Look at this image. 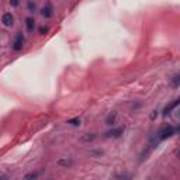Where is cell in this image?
Returning <instances> with one entry per match:
<instances>
[{
    "mask_svg": "<svg viewBox=\"0 0 180 180\" xmlns=\"http://www.w3.org/2000/svg\"><path fill=\"white\" fill-rule=\"evenodd\" d=\"M24 41H25V40H24L23 33H17V34H16V37H14V40H13V44H11V48H13V51L18 52V51L23 49Z\"/></svg>",
    "mask_w": 180,
    "mask_h": 180,
    "instance_id": "cell-2",
    "label": "cell"
},
{
    "mask_svg": "<svg viewBox=\"0 0 180 180\" xmlns=\"http://www.w3.org/2000/svg\"><path fill=\"white\" fill-rule=\"evenodd\" d=\"M2 23H3L4 27H11L14 23V17L11 13H4L2 16Z\"/></svg>",
    "mask_w": 180,
    "mask_h": 180,
    "instance_id": "cell-4",
    "label": "cell"
},
{
    "mask_svg": "<svg viewBox=\"0 0 180 180\" xmlns=\"http://www.w3.org/2000/svg\"><path fill=\"white\" fill-rule=\"evenodd\" d=\"M10 6H14V7L18 6V2H10Z\"/></svg>",
    "mask_w": 180,
    "mask_h": 180,
    "instance_id": "cell-16",
    "label": "cell"
},
{
    "mask_svg": "<svg viewBox=\"0 0 180 180\" xmlns=\"http://www.w3.org/2000/svg\"><path fill=\"white\" fill-rule=\"evenodd\" d=\"M115 120H117V113L114 111V113H111L110 115L107 117V120H106V123L108 124V125H113L114 123H115Z\"/></svg>",
    "mask_w": 180,
    "mask_h": 180,
    "instance_id": "cell-10",
    "label": "cell"
},
{
    "mask_svg": "<svg viewBox=\"0 0 180 180\" xmlns=\"http://www.w3.org/2000/svg\"><path fill=\"white\" fill-rule=\"evenodd\" d=\"M68 124L73 125V127H79L80 125V118H72V120H68Z\"/></svg>",
    "mask_w": 180,
    "mask_h": 180,
    "instance_id": "cell-12",
    "label": "cell"
},
{
    "mask_svg": "<svg viewBox=\"0 0 180 180\" xmlns=\"http://www.w3.org/2000/svg\"><path fill=\"white\" fill-rule=\"evenodd\" d=\"M172 84H173L174 87H179V84H180V76L179 75H174L173 76V79H172Z\"/></svg>",
    "mask_w": 180,
    "mask_h": 180,
    "instance_id": "cell-13",
    "label": "cell"
},
{
    "mask_svg": "<svg viewBox=\"0 0 180 180\" xmlns=\"http://www.w3.org/2000/svg\"><path fill=\"white\" fill-rule=\"evenodd\" d=\"M58 165H61V166H72L73 165V159H68V158H65V159H59L58 160Z\"/></svg>",
    "mask_w": 180,
    "mask_h": 180,
    "instance_id": "cell-9",
    "label": "cell"
},
{
    "mask_svg": "<svg viewBox=\"0 0 180 180\" xmlns=\"http://www.w3.org/2000/svg\"><path fill=\"white\" fill-rule=\"evenodd\" d=\"M123 134H124V128H123V127H118V128H113V130L107 131V132H106V135H107V137H114V138H118V137H121Z\"/></svg>",
    "mask_w": 180,
    "mask_h": 180,
    "instance_id": "cell-6",
    "label": "cell"
},
{
    "mask_svg": "<svg viewBox=\"0 0 180 180\" xmlns=\"http://www.w3.org/2000/svg\"><path fill=\"white\" fill-rule=\"evenodd\" d=\"M94 139H96V135H94V134H84V135L80 137V141H82V142H86V143L92 142V141H94Z\"/></svg>",
    "mask_w": 180,
    "mask_h": 180,
    "instance_id": "cell-8",
    "label": "cell"
},
{
    "mask_svg": "<svg viewBox=\"0 0 180 180\" xmlns=\"http://www.w3.org/2000/svg\"><path fill=\"white\" fill-rule=\"evenodd\" d=\"M27 7H28V10H30L31 13H34V11L37 10V4H35V3H33V2H30V3L27 4Z\"/></svg>",
    "mask_w": 180,
    "mask_h": 180,
    "instance_id": "cell-14",
    "label": "cell"
},
{
    "mask_svg": "<svg viewBox=\"0 0 180 180\" xmlns=\"http://www.w3.org/2000/svg\"><path fill=\"white\" fill-rule=\"evenodd\" d=\"M38 176H40V172H35V173L31 172V173H27L25 176H24V180H35Z\"/></svg>",
    "mask_w": 180,
    "mask_h": 180,
    "instance_id": "cell-11",
    "label": "cell"
},
{
    "mask_svg": "<svg viewBox=\"0 0 180 180\" xmlns=\"http://www.w3.org/2000/svg\"><path fill=\"white\" fill-rule=\"evenodd\" d=\"M176 131L177 130L173 125H166V127H163L156 134V142H160V141H165V139H167V138H170L172 135L176 134Z\"/></svg>",
    "mask_w": 180,
    "mask_h": 180,
    "instance_id": "cell-1",
    "label": "cell"
},
{
    "mask_svg": "<svg viewBox=\"0 0 180 180\" xmlns=\"http://www.w3.org/2000/svg\"><path fill=\"white\" fill-rule=\"evenodd\" d=\"M41 14H42V17H45V18H51V17L53 16V7L51 3H47L45 6L42 7V10H41Z\"/></svg>",
    "mask_w": 180,
    "mask_h": 180,
    "instance_id": "cell-3",
    "label": "cell"
},
{
    "mask_svg": "<svg viewBox=\"0 0 180 180\" xmlns=\"http://www.w3.org/2000/svg\"><path fill=\"white\" fill-rule=\"evenodd\" d=\"M25 28L28 33H33L34 28H35V20H34L33 17H28L25 18Z\"/></svg>",
    "mask_w": 180,
    "mask_h": 180,
    "instance_id": "cell-7",
    "label": "cell"
},
{
    "mask_svg": "<svg viewBox=\"0 0 180 180\" xmlns=\"http://www.w3.org/2000/svg\"><path fill=\"white\" fill-rule=\"evenodd\" d=\"M48 31H49V28H48V27H41V28H40V34H41V35H45Z\"/></svg>",
    "mask_w": 180,
    "mask_h": 180,
    "instance_id": "cell-15",
    "label": "cell"
},
{
    "mask_svg": "<svg viewBox=\"0 0 180 180\" xmlns=\"http://www.w3.org/2000/svg\"><path fill=\"white\" fill-rule=\"evenodd\" d=\"M177 106H179V100L176 99V100H173L172 103L169 104V106L165 107V110H163V113H162V115H163V117H167L169 114H172V111H173Z\"/></svg>",
    "mask_w": 180,
    "mask_h": 180,
    "instance_id": "cell-5",
    "label": "cell"
}]
</instances>
